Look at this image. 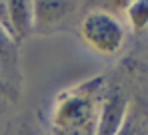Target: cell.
<instances>
[{
  "label": "cell",
  "mask_w": 148,
  "mask_h": 135,
  "mask_svg": "<svg viewBox=\"0 0 148 135\" xmlns=\"http://www.w3.org/2000/svg\"><path fill=\"white\" fill-rule=\"evenodd\" d=\"M106 76H94L62 90L48 113V135H96Z\"/></svg>",
  "instance_id": "1"
},
{
  "label": "cell",
  "mask_w": 148,
  "mask_h": 135,
  "mask_svg": "<svg viewBox=\"0 0 148 135\" xmlns=\"http://www.w3.org/2000/svg\"><path fill=\"white\" fill-rule=\"evenodd\" d=\"M80 40L100 56H114L124 48L126 24L122 18L106 8L88 10L78 22Z\"/></svg>",
  "instance_id": "2"
},
{
  "label": "cell",
  "mask_w": 148,
  "mask_h": 135,
  "mask_svg": "<svg viewBox=\"0 0 148 135\" xmlns=\"http://www.w3.org/2000/svg\"><path fill=\"white\" fill-rule=\"evenodd\" d=\"M130 109V99L120 86H108L100 101L96 135H118Z\"/></svg>",
  "instance_id": "3"
},
{
  "label": "cell",
  "mask_w": 148,
  "mask_h": 135,
  "mask_svg": "<svg viewBox=\"0 0 148 135\" xmlns=\"http://www.w3.org/2000/svg\"><path fill=\"white\" fill-rule=\"evenodd\" d=\"M0 26L22 44L34 32V2L30 0H0Z\"/></svg>",
  "instance_id": "4"
},
{
  "label": "cell",
  "mask_w": 148,
  "mask_h": 135,
  "mask_svg": "<svg viewBox=\"0 0 148 135\" xmlns=\"http://www.w3.org/2000/svg\"><path fill=\"white\" fill-rule=\"evenodd\" d=\"M0 78L6 86L8 97L16 101L22 91V68H20V44L0 26Z\"/></svg>",
  "instance_id": "5"
},
{
  "label": "cell",
  "mask_w": 148,
  "mask_h": 135,
  "mask_svg": "<svg viewBox=\"0 0 148 135\" xmlns=\"http://www.w3.org/2000/svg\"><path fill=\"white\" fill-rule=\"evenodd\" d=\"M78 2H56L38 0L34 2V32L48 34L64 28L78 12Z\"/></svg>",
  "instance_id": "6"
},
{
  "label": "cell",
  "mask_w": 148,
  "mask_h": 135,
  "mask_svg": "<svg viewBox=\"0 0 148 135\" xmlns=\"http://www.w3.org/2000/svg\"><path fill=\"white\" fill-rule=\"evenodd\" d=\"M124 16L132 32H144L148 28V0H132L124 6Z\"/></svg>",
  "instance_id": "7"
},
{
  "label": "cell",
  "mask_w": 148,
  "mask_h": 135,
  "mask_svg": "<svg viewBox=\"0 0 148 135\" xmlns=\"http://www.w3.org/2000/svg\"><path fill=\"white\" fill-rule=\"evenodd\" d=\"M118 135H148V115L130 105L128 115L124 119V125L120 127Z\"/></svg>",
  "instance_id": "8"
},
{
  "label": "cell",
  "mask_w": 148,
  "mask_h": 135,
  "mask_svg": "<svg viewBox=\"0 0 148 135\" xmlns=\"http://www.w3.org/2000/svg\"><path fill=\"white\" fill-rule=\"evenodd\" d=\"M6 135H42V133L36 127V123H32L30 115H20V117L12 119V123L6 129Z\"/></svg>",
  "instance_id": "9"
},
{
  "label": "cell",
  "mask_w": 148,
  "mask_h": 135,
  "mask_svg": "<svg viewBox=\"0 0 148 135\" xmlns=\"http://www.w3.org/2000/svg\"><path fill=\"white\" fill-rule=\"evenodd\" d=\"M0 93L8 97V91H6V86H4V82H2V78H0ZM8 99H10V97H8Z\"/></svg>",
  "instance_id": "10"
}]
</instances>
